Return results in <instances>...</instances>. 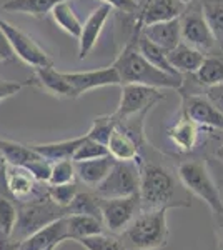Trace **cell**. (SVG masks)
I'll use <instances>...</instances> for the list:
<instances>
[{
    "mask_svg": "<svg viewBox=\"0 0 223 250\" xmlns=\"http://www.w3.org/2000/svg\"><path fill=\"white\" fill-rule=\"evenodd\" d=\"M85 135L74 137L68 140H60V142H48V144H28L39 155H42L43 159L48 160L50 164L59 162V160H72L74 152L77 150Z\"/></svg>",
    "mask_w": 223,
    "mask_h": 250,
    "instance_id": "cell-26",
    "label": "cell"
},
{
    "mask_svg": "<svg viewBox=\"0 0 223 250\" xmlns=\"http://www.w3.org/2000/svg\"><path fill=\"white\" fill-rule=\"evenodd\" d=\"M185 3L180 0H140L137 7V23L140 27L150 23L178 19L185 10Z\"/></svg>",
    "mask_w": 223,
    "mask_h": 250,
    "instance_id": "cell-14",
    "label": "cell"
},
{
    "mask_svg": "<svg viewBox=\"0 0 223 250\" xmlns=\"http://www.w3.org/2000/svg\"><path fill=\"white\" fill-rule=\"evenodd\" d=\"M75 164L74 160H59L52 164L50 177H48V185H63L75 182Z\"/></svg>",
    "mask_w": 223,
    "mask_h": 250,
    "instance_id": "cell-34",
    "label": "cell"
},
{
    "mask_svg": "<svg viewBox=\"0 0 223 250\" xmlns=\"http://www.w3.org/2000/svg\"><path fill=\"white\" fill-rule=\"evenodd\" d=\"M65 215L67 208L57 205L48 195L30 200V202L17 204V220H15L10 239L14 242H20Z\"/></svg>",
    "mask_w": 223,
    "mask_h": 250,
    "instance_id": "cell-4",
    "label": "cell"
},
{
    "mask_svg": "<svg viewBox=\"0 0 223 250\" xmlns=\"http://www.w3.org/2000/svg\"><path fill=\"white\" fill-rule=\"evenodd\" d=\"M17 220V204L9 195H0V235L10 237Z\"/></svg>",
    "mask_w": 223,
    "mask_h": 250,
    "instance_id": "cell-33",
    "label": "cell"
},
{
    "mask_svg": "<svg viewBox=\"0 0 223 250\" xmlns=\"http://www.w3.org/2000/svg\"><path fill=\"white\" fill-rule=\"evenodd\" d=\"M77 244H80L85 250H125L120 239L113 233H99V235L83 237L79 239Z\"/></svg>",
    "mask_w": 223,
    "mask_h": 250,
    "instance_id": "cell-32",
    "label": "cell"
},
{
    "mask_svg": "<svg viewBox=\"0 0 223 250\" xmlns=\"http://www.w3.org/2000/svg\"><path fill=\"white\" fill-rule=\"evenodd\" d=\"M105 155H108L107 145L88 139L87 134H85V139L82 140V144L77 147L72 160H74V162H83V160L100 159V157H105Z\"/></svg>",
    "mask_w": 223,
    "mask_h": 250,
    "instance_id": "cell-35",
    "label": "cell"
},
{
    "mask_svg": "<svg viewBox=\"0 0 223 250\" xmlns=\"http://www.w3.org/2000/svg\"><path fill=\"white\" fill-rule=\"evenodd\" d=\"M60 2H68V0H5L2 9L10 14H25L42 19L50 14L52 9Z\"/></svg>",
    "mask_w": 223,
    "mask_h": 250,
    "instance_id": "cell-27",
    "label": "cell"
},
{
    "mask_svg": "<svg viewBox=\"0 0 223 250\" xmlns=\"http://www.w3.org/2000/svg\"><path fill=\"white\" fill-rule=\"evenodd\" d=\"M200 125H197L195 122H192L190 119L182 115V119H178L168 128L167 135L178 150L186 154V152H192L197 147L198 137H200Z\"/></svg>",
    "mask_w": 223,
    "mask_h": 250,
    "instance_id": "cell-23",
    "label": "cell"
},
{
    "mask_svg": "<svg viewBox=\"0 0 223 250\" xmlns=\"http://www.w3.org/2000/svg\"><path fill=\"white\" fill-rule=\"evenodd\" d=\"M0 155L5 159L9 165L28 170L39 182H48L52 164L43 159L42 155H39L28 144L0 139Z\"/></svg>",
    "mask_w": 223,
    "mask_h": 250,
    "instance_id": "cell-8",
    "label": "cell"
},
{
    "mask_svg": "<svg viewBox=\"0 0 223 250\" xmlns=\"http://www.w3.org/2000/svg\"><path fill=\"white\" fill-rule=\"evenodd\" d=\"M5 188L15 204L30 202L48 195V184L39 182L30 172L22 167H14L7 164L5 170Z\"/></svg>",
    "mask_w": 223,
    "mask_h": 250,
    "instance_id": "cell-12",
    "label": "cell"
},
{
    "mask_svg": "<svg viewBox=\"0 0 223 250\" xmlns=\"http://www.w3.org/2000/svg\"><path fill=\"white\" fill-rule=\"evenodd\" d=\"M140 25L135 23L132 39L127 42L123 50L119 54L115 62L112 63L117 70L120 79V85L127 83H140V85H148L155 88H173V90H182L183 87V75H170L165 72L158 70L148 62L147 59L139 52L137 47V37H139Z\"/></svg>",
    "mask_w": 223,
    "mask_h": 250,
    "instance_id": "cell-2",
    "label": "cell"
},
{
    "mask_svg": "<svg viewBox=\"0 0 223 250\" xmlns=\"http://www.w3.org/2000/svg\"><path fill=\"white\" fill-rule=\"evenodd\" d=\"M67 225V240L77 242L83 237L99 235L105 232L102 220L95 219L90 215H79V213H67L65 215Z\"/></svg>",
    "mask_w": 223,
    "mask_h": 250,
    "instance_id": "cell-25",
    "label": "cell"
},
{
    "mask_svg": "<svg viewBox=\"0 0 223 250\" xmlns=\"http://www.w3.org/2000/svg\"><path fill=\"white\" fill-rule=\"evenodd\" d=\"M100 210H102V224L105 230L113 235H119L140 212V197L139 193H132L127 197L102 199Z\"/></svg>",
    "mask_w": 223,
    "mask_h": 250,
    "instance_id": "cell-11",
    "label": "cell"
},
{
    "mask_svg": "<svg viewBox=\"0 0 223 250\" xmlns=\"http://www.w3.org/2000/svg\"><path fill=\"white\" fill-rule=\"evenodd\" d=\"M15 59L17 57H15L14 52H12L9 40H7L5 34L0 29V62H12V60H15Z\"/></svg>",
    "mask_w": 223,
    "mask_h": 250,
    "instance_id": "cell-42",
    "label": "cell"
},
{
    "mask_svg": "<svg viewBox=\"0 0 223 250\" xmlns=\"http://www.w3.org/2000/svg\"><path fill=\"white\" fill-rule=\"evenodd\" d=\"M177 175L183 187L208 205L213 213H223V202L217 185L205 162L200 160H185L178 165Z\"/></svg>",
    "mask_w": 223,
    "mask_h": 250,
    "instance_id": "cell-5",
    "label": "cell"
},
{
    "mask_svg": "<svg viewBox=\"0 0 223 250\" xmlns=\"http://www.w3.org/2000/svg\"><path fill=\"white\" fill-rule=\"evenodd\" d=\"M30 83L32 87H37L40 90L57 97V99H77L74 87L65 79L63 72L55 70L54 65L34 68Z\"/></svg>",
    "mask_w": 223,
    "mask_h": 250,
    "instance_id": "cell-16",
    "label": "cell"
},
{
    "mask_svg": "<svg viewBox=\"0 0 223 250\" xmlns=\"http://www.w3.org/2000/svg\"><path fill=\"white\" fill-rule=\"evenodd\" d=\"M79 190H80V187L77 182L63 184V185H48V188H47L48 197H50L57 205H60V207H63V208L68 207V204L74 200V197L77 195Z\"/></svg>",
    "mask_w": 223,
    "mask_h": 250,
    "instance_id": "cell-37",
    "label": "cell"
},
{
    "mask_svg": "<svg viewBox=\"0 0 223 250\" xmlns=\"http://www.w3.org/2000/svg\"><path fill=\"white\" fill-rule=\"evenodd\" d=\"M75 164V177L80 184H83L88 188H95L102 180L107 177L110 168L115 164V159L108 154L100 159L83 160V162H74Z\"/></svg>",
    "mask_w": 223,
    "mask_h": 250,
    "instance_id": "cell-21",
    "label": "cell"
},
{
    "mask_svg": "<svg viewBox=\"0 0 223 250\" xmlns=\"http://www.w3.org/2000/svg\"><path fill=\"white\" fill-rule=\"evenodd\" d=\"M215 239H217V250H223V213H213Z\"/></svg>",
    "mask_w": 223,
    "mask_h": 250,
    "instance_id": "cell-43",
    "label": "cell"
},
{
    "mask_svg": "<svg viewBox=\"0 0 223 250\" xmlns=\"http://www.w3.org/2000/svg\"><path fill=\"white\" fill-rule=\"evenodd\" d=\"M100 199L95 192L79 190L67 207V213H79V215H90L102 220V210H100Z\"/></svg>",
    "mask_w": 223,
    "mask_h": 250,
    "instance_id": "cell-30",
    "label": "cell"
},
{
    "mask_svg": "<svg viewBox=\"0 0 223 250\" xmlns=\"http://www.w3.org/2000/svg\"><path fill=\"white\" fill-rule=\"evenodd\" d=\"M52 17H54L55 23L60 27L63 32H67L68 35L79 39L80 30H82V22L77 17L75 10L72 9V5L68 2H60L52 9Z\"/></svg>",
    "mask_w": 223,
    "mask_h": 250,
    "instance_id": "cell-31",
    "label": "cell"
},
{
    "mask_svg": "<svg viewBox=\"0 0 223 250\" xmlns=\"http://www.w3.org/2000/svg\"><path fill=\"white\" fill-rule=\"evenodd\" d=\"M205 164H206V167H208L210 173H212L213 182L217 185L218 193H220V199L223 202V162L220 159H208Z\"/></svg>",
    "mask_w": 223,
    "mask_h": 250,
    "instance_id": "cell-39",
    "label": "cell"
},
{
    "mask_svg": "<svg viewBox=\"0 0 223 250\" xmlns=\"http://www.w3.org/2000/svg\"><path fill=\"white\" fill-rule=\"evenodd\" d=\"M115 124H117V119L113 117V114L97 117V119H93L90 130L87 132V137L95 140V142L107 145V140H108V137H110Z\"/></svg>",
    "mask_w": 223,
    "mask_h": 250,
    "instance_id": "cell-36",
    "label": "cell"
},
{
    "mask_svg": "<svg viewBox=\"0 0 223 250\" xmlns=\"http://www.w3.org/2000/svg\"><path fill=\"white\" fill-rule=\"evenodd\" d=\"M217 159H220L222 162H223V145L220 148H218V152H217Z\"/></svg>",
    "mask_w": 223,
    "mask_h": 250,
    "instance_id": "cell-45",
    "label": "cell"
},
{
    "mask_svg": "<svg viewBox=\"0 0 223 250\" xmlns=\"http://www.w3.org/2000/svg\"><path fill=\"white\" fill-rule=\"evenodd\" d=\"M125 250H160L168 245L167 210H140L117 235Z\"/></svg>",
    "mask_w": 223,
    "mask_h": 250,
    "instance_id": "cell-3",
    "label": "cell"
},
{
    "mask_svg": "<svg viewBox=\"0 0 223 250\" xmlns=\"http://www.w3.org/2000/svg\"><path fill=\"white\" fill-rule=\"evenodd\" d=\"M167 59L178 74H195L198 67L202 65L205 54L197 48L190 47L188 43L180 42L175 48L167 52Z\"/></svg>",
    "mask_w": 223,
    "mask_h": 250,
    "instance_id": "cell-22",
    "label": "cell"
},
{
    "mask_svg": "<svg viewBox=\"0 0 223 250\" xmlns=\"http://www.w3.org/2000/svg\"><path fill=\"white\" fill-rule=\"evenodd\" d=\"M140 172L137 160H115L107 177L93 188L102 199H115L139 193Z\"/></svg>",
    "mask_w": 223,
    "mask_h": 250,
    "instance_id": "cell-6",
    "label": "cell"
},
{
    "mask_svg": "<svg viewBox=\"0 0 223 250\" xmlns=\"http://www.w3.org/2000/svg\"><path fill=\"white\" fill-rule=\"evenodd\" d=\"M140 34L143 35L145 39H148L152 43H155V45L162 47L163 50L168 52L182 42L180 17L140 27Z\"/></svg>",
    "mask_w": 223,
    "mask_h": 250,
    "instance_id": "cell-19",
    "label": "cell"
},
{
    "mask_svg": "<svg viewBox=\"0 0 223 250\" xmlns=\"http://www.w3.org/2000/svg\"><path fill=\"white\" fill-rule=\"evenodd\" d=\"M63 240H67V225L65 217H60L55 222L28 235L27 239L20 240L19 250H47L50 247H57Z\"/></svg>",
    "mask_w": 223,
    "mask_h": 250,
    "instance_id": "cell-18",
    "label": "cell"
},
{
    "mask_svg": "<svg viewBox=\"0 0 223 250\" xmlns=\"http://www.w3.org/2000/svg\"><path fill=\"white\" fill-rule=\"evenodd\" d=\"M182 115L200 127L217 128L223 132V115L203 95L182 92Z\"/></svg>",
    "mask_w": 223,
    "mask_h": 250,
    "instance_id": "cell-13",
    "label": "cell"
},
{
    "mask_svg": "<svg viewBox=\"0 0 223 250\" xmlns=\"http://www.w3.org/2000/svg\"><path fill=\"white\" fill-rule=\"evenodd\" d=\"M192 75L195 82L202 87H212L223 83V52L215 50L210 52V54H205L202 65Z\"/></svg>",
    "mask_w": 223,
    "mask_h": 250,
    "instance_id": "cell-24",
    "label": "cell"
},
{
    "mask_svg": "<svg viewBox=\"0 0 223 250\" xmlns=\"http://www.w3.org/2000/svg\"><path fill=\"white\" fill-rule=\"evenodd\" d=\"M163 99L165 94L160 88L140 85V83H127V85H122L120 104L113 115L117 120H123L139 114H147L157 102Z\"/></svg>",
    "mask_w": 223,
    "mask_h": 250,
    "instance_id": "cell-10",
    "label": "cell"
},
{
    "mask_svg": "<svg viewBox=\"0 0 223 250\" xmlns=\"http://www.w3.org/2000/svg\"><path fill=\"white\" fill-rule=\"evenodd\" d=\"M63 75L70 82V85L74 87L77 97L92 90V88L120 85L119 74H117L113 65L95 68V70H85V72H63Z\"/></svg>",
    "mask_w": 223,
    "mask_h": 250,
    "instance_id": "cell-15",
    "label": "cell"
},
{
    "mask_svg": "<svg viewBox=\"0 0 223 250\" xmlns=\"http://www.w3.org/2000/svg\"><path fill=\"white\" fill-rule=\"evenodd\" d=\"M25 87H32L30 79L25 80V82H9V80H0V102L5 99H10V97L17 95L22 88Z\"/></svg>",
    "mask_w": 223,
    "mask_h": 250,
    "instance_id": "cell-38",
    "label": "cell"
},
{
    "mask_svg": "<svg viewBox=\"0 0 223 250\" xmlns=\"http://www.w3.org/2000/svg\"><path fill=\"white\" fill-rule=\"evenodd\" d=\"M180 35L182 42L188 43L197 50L210 54L218 50L215 43L213 34L202 12V3L192 2L185 7L183 14L180 15Z\"/></svg>",
    "mask_w": 223,
    "mask_h": 250,
    "instance_id": "cell-7",
    "label": "cell"
},
{
    "mask_svg": "<svg viewBox=\"0 0 223 250\" xmlns=\"http://www.w3.org/2000/svg\"><path fill=\"white\" fill-rule=\"evenodd\" d=\"M0 29H2L7 40H9V45L12 48V52H14V55L19 57L23 63H27V65L34 68L54 65V60H52L50 55L30 35H27L19 27L12 25L10 22L0 19Z\"/></svg>",
    "mask_w": 223,
    "mask_h": 250,
    "instance_id": "cell-9",
    "label": "cell"
},
{
    "mask_svg": "<svg viewBox=\"0 0 223 250\" xmlns=\"http://www.w3.org/2000/svg\"><path fill=\"white\" fill-rule=\"evenodd\" d=\"M57 247H50V249H47V250H55Z\"/></svg>",
    "mask_w": 223,
    "mask_h": 250,
    "instance_id": "cell-47",
    "label": "cell"
},
{
    "mask_svg": "<svg viewBox=\"0 0 223 250\" xmlns=\"http://www.w3.org/2000/svg\"><path fill=\"white\" fill-rule=\"evenodd\" d=\"M5 170H7V162H5V159L0 155V195H9L5 188Z\"/></svg>",
    "mask_w": 223,
    "mask_h": 250,
    "instance_id": "cell-44",
    "label": "cell"
},
{
    "mask_svg": "<svg viewBox=\"0 0 223 250\" xmlns=\"http://www.w3.org/2000/svg\"><path fill=\"white\" fill-rule=\"evenodd\" d=\"M202 12L213 34L217 48L223 52V0H205Z\"/></svg>",
    "mask_w": 223,
    "mask_h": 250,
    "instance_id": "cell-29",
    "label": "cell"
},
{
    "mask_svg": "<svg viewBox=\"0 0 223 250\" xmlns=\"http://www.w3.org/2000/svg\"><path fill=\"white\" fill-rule=\"evenodd\" d=\"M137 47H139L140 54L143 55L153 67L158 68V70L165 72V74H170V75H182L170 65L168 59H167V50H163L162 47L152 43L148 39H145L140 32H139V37H137Z\"/></svg>",
    "mask_w": 223,
    "mask_h": 250,
    "instance_id": "cell-28",
    "label": "cell"
},
{
    "mask_svg": "<svg viewBox=\"0 0 223 250\" xmlns=\"http://www.w3.org/2000/svg\"><path fill=\"white\" fill-rule=\"evenodd\" d=\"M182 3H185V5H188V3H192V2H197V0H180Z\"/></svg>",
    "mask_w": 223,
    "mask_h": 250,
    "instance_id": "cell-46",
    "label": "cell"
},
{
    "mask_svg": "<svg viewBox=\"0 0 223 250\" xmlns=\"http://www.w3.org/2000/svg\"><path fill=\"white\" fill-rule=\"evenodd\" d=\"M140 172V210H168L175 207H192L190 192L183 187L178 175L167 165L143 157H137Z\"/></svg>",
    "mask_w": 223,
    "mask_h": 250,
    "instance_id": "cell-1",
    "label": "cell"
},
{
    "mask_svg": "<svg viewBox=\"0 0 223 250\" xmlns=\"http://www.w3.org/2000/svg\"><path fill=\"white\" fill-rule=\"evenodd\" d=\"M140 148H142V145L137 142L135 137L128 130H125V128L117 122L110 137H108V140H107L108 154L115 160H135L137 157L140 155Z\"/></svg>",
    "mask_w": 223,
    "mask_h": 250,
    "instance_id": "cell-20",
    "label": "cell"
},
{
    "mask_svg": "<svg viewBox=\"0 0 223 250\" xmlns=\"http://www.w3.org/2000/svg\"><path fill=\"white\" fill-rule=\"evenodd\" d=\"M102 3H107L112 9L122 10L125 14H135L137 7H139V2L135 0H102Z\"/></svg>",
    "mask_w": 223,
    "mask_h": 250,
    "instance_id": "cell-41",
    "label": "cell"
},
{
    "mask_svg": "<svg viewBox=\"0 0 223 250\" xmlns=\"http://www.w3.org/2000/svg\"><path fill=\"white\" fill-rule=\"evenodd\" d=\"M112 7L107 3H100L95 10L88 15V19L82 23V30L79 35V59L83 60L88 54L92 52V48L95 47L97 40H99L100 34H102L105 22L110 17Z\"/></svg>",
    "mask_w": 223,
    "mask_h": 250,
    "instance_id": "cell-17",
    "label": "cell"
},
{
    "mask_svg": "<svg viewBox=\"0 0 223 250\" xmlns=\"http://www.w3.org/2000/svg\"><path fill=\"white\" fill-rule=\"evenodd\" d=\"M206 99H208L215 105V108L223 115V83L206 87Z\"/></svg>",
    "mask_w": 223,
    "mask_h": 250,
    "instance_id": "cell-40",
    "label": "cell"
}]
</instances>
